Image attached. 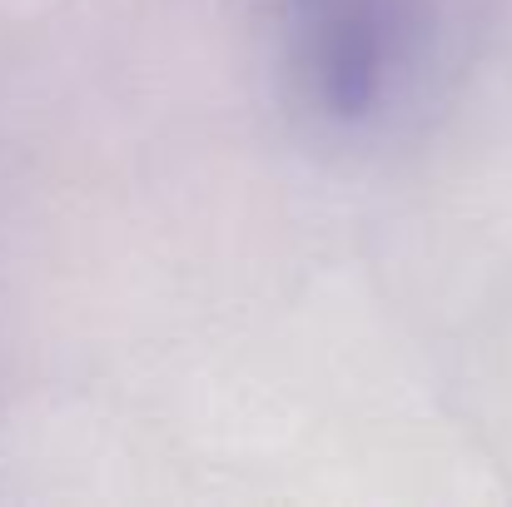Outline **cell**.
Here are the masks:
<instances>
[{
  "label": "cell",
  "mask_w": 512,
  "mask_h": 507,
  "mask_svg": "<svg viewBox=\"0 0 512 507\" xmlns=\"http://www.w3.org/2000/svg\"><path fill=\"white\" fill-rule=\"evenodd\" d=\"M393 55V0H304L299 5V70L314 100L358 120L378 105Z\"/></svg>",
  "instance_id": "obj_1"
}]
</instances>
